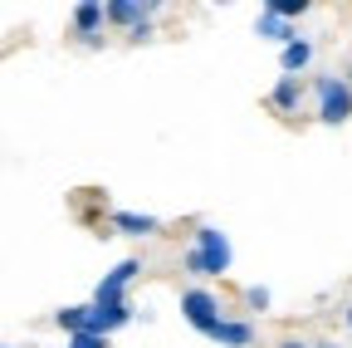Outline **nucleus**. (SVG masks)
I'll return each instance as SVG.
<instances>
[{
  "mask_svg": "<svg viewBox=\"0 0 352 348\" xmlns=\"http://www.w3.org/2000/svg\"><path fill=\"white\" fill-rule=\"evenodd\" d=\"M230 265H235L230 236L220 231V226H210V221H201V226L191 231V250L182 255V270H186L191 280H226Z\"/></svg>",
  "mask_w": 352,
  "mask_h": 348,
  "instance_id": "nucleus-1",
  "label": "nucleus"
},
{
  "mask_svg": "<svg viewBox=\"0 0 352 348\" xmlns=\"http://www.w3.org/2000/svg\"><path fill=\"white\" fill-rule=\"evenodd\" d=\"M182 319H186L196 334L215 338V329L226 324V309H220V299H215L206 285H186V289H182Z\"/></svg>",
  "mask_w": 352,
  "mask_h": 348,
  "instance_id": "nucleus-2",
  "label": "nucleus"
},
{
  "mask_svg": "<svg viewBox=\"0 0 352 348\" xmlns=\"http://www.w3.org/2000/svg\"><path fill=\"white\" fill-rule=\"evenodd\" d=\"M314 94H318V123L338 127L352 118V83L342 74H318L314 79Z\"/></svg>",
  "mask_w": 352,
  "mask_h": 348,
  "instance_id": "nucleus-3",
  "label": "nucleus"
},
{
  "mask_svg": "<svg viewBox=\"0 0 352 348\" xmlns=\"http://www.w3.org/2000/svg\"><path fill=\"white\" fill-rule=\"evenodd\" d=\"M142 275V260L138 255H127V260H118V265L98 280V289H94V304H118V299H127V285Z\"/></svg>",
  "mask_w": 352,
  "mask_h": 348,
  "instance_id": "nucleus-4",
  "label": "nucleus"
},
{
  "mask_svg": "<svg viewBox=\"0 0 352 348\" xmlns=\"http://www.w3.org/2000/svg\"><path fill=\"white\" fill-rule=\"evenodd\" d=\"M103 25H108V6L103 0H78L74 6V34L83 39V45H103Z\"/></svg>",
  "mask_w": 352,
  "mask_h": 348,
  "instance_id": "nucleus-5",
  "label": "nucleus"
},
{
  "mask_svg": "<svg viewBox=\"0 0 352 348\" xmlns=\"http://www.w3.org/2000/svg\"><path fill=\"white\" fill-rule=\"evenodd\" d=\"M88 304H94V299H88ZM132 319H138V314H132V304H127V299H118V304H94L88 334H103V338H113V334H118V329H127Z\"/></svg>",
  "mask_w": 352,
  "mask_h": 348,
  "instance_id": "nucleus-6",
  "label": "nucleus"
},
{
  "mask_svg": "<svg viewBox=\"0 0 352 348\" xmlns=\"http://www.w3.org/2000/svg\"><path fill=\"white\" fill-rule=\"evenodd\" d=\"M152 15H157L152 0H147V6H142V0H108V25H122V30H132V34H138Z\"/></svg>",
  "mask_w": 352,
  "mask_h": 348,
  "instance_id": "nucleus-7",
  "label": "nucleus"
},
{
  "mask_svg": "<svg viewBox=\"0 0 352 348\" xmlns=\"http://www.w3.org/2000/svg\"><path fill=\"white\" fill-rule=\"evenodd\" d=\"M254 34L264 39V45H294V39H298V30H294V20H284V15H274L270 6H264L259 15H254Z\"/></svg>",
  "mask_w": 352,
  "mask_h": 348,
  "instance_id": "nucleus-8",
  "label": "nucleus"
},
{
  "mask_svg": "<svg viewBox=\"0 0 352 348\" xmlns=\"http://www.w3.org/2000/svg\"><path fill=\"white\" fill-rule=\"evenodd\" d=\"M113 231H122V236H132V240H142V236H157L162 221H157V216H147V211H113Z\"/></svg>",
  "mask_w": 352,
  "mask_h": 348,
  "instance_id": "nucleus-9",
  "label": "nucleus"
},
{
  "mask_svg": "<svg viewBox=\"0 0 352 348\" xmlns=\"http://www.w3.org/2000/svg\"><path fill=\"white\" fill-rule=\"evenodd\" d=\"M298 103H303V79L279 74V83L270 89V108H274V113H298Z\"/></svg>",
  "mask_w": 352,
  "mask_h": 348,
  "instance_id": "nucleus-10",
  "label": "nucleus"
},
{
  "mask_svg": "<svg viewBox=\"0 0 352 348\" xmlns=\"http://www.w3.org/2000/svg\"><path fill=\"white\" fill-rule=\"evenodd\" d=\"M308 64H314V39H303V34H298L294 45H284V50H279V69H284V74L303 79V74H308Z\"/></svg>",
  "mask_w": 352,
  "mask_h": 348,
  "instance_id": "nucleus-11",
  "label": "nucleus"
},
{
  "mask_svg": "<svg viewBox=\"0 0 352 348\" xmlns=\"http://www.w3.org/2000/svg\"><path fill=\"white\" fill-rule=\"evenodd\" d=\"M215 343H220V348H250V343H254V324L226 314V324L215 329Z\"/></svg>",
  "mask_w": 352,
  "mask_h": 348,
  "instance_id": "nucleus-12",
  "label": "nucleus"
},
{
  "mask_svg": "<svg viewBox=\"0 0 352 348\" xmlns=\"http://www.w3.org/2000/svg\"><path fill=\"white\" fill-rule=\"evenodd\" d=\"M88 319H94V304H64V309H54V324L74 338V334H88Z\"/></svg>",
  "mask_w": 352,
  "mask_h": 348,
  "instance_id": "nucleus-13",
  "label": "nucleus"
},
{
  "mask_svg": "<svg viewBox=\"0 0 352 348\" xmlns=\"http://www.w3.org/2000/svg\"><path fill=\"white\" fill-rule=\"evenodd\" d=\"M240 299H245V309H254V314H264V309H270V299H274V294H270V289H264V285H250V289H245Z\"/></svg>",
  "mask_w": 352,
  "mask_h": 348,
  "instance_id": "nucleus-14",
  "label": "nucleus"
},
{
  "mask_svg": "<svg viewBox=\"0 0 352 348\" xmlns=\"http://www.w3.org/2000/svg\"><path fill=\"white\" fill-rule=\"evenodd\" d=\"M270 10L284 20H298V15H308V0H270Z\"/></svg>",
  "mask_w": 352,
  "mask_h": 348,
  "instance_id": "nucleus-15",
  "label": "nucleus"
},
{
  "mask_svg": "<svg viewBox=\"0 0 352 348\" xmlns=\"http://www.w3.org/2000/svg\"><path fill=\"white\" fill-rule=\"evenodd\" d=\"M64 348H113V338H103V334H74Z\"/></svg>",
  "mask_w": 352,
  "mask_h": 348,
  "instance_id": "nucleus-16",
  "label": "nucleus"
},
{
  "mask_svg": "<svg viewBox=\"0 0 352 348\" xmlns=\"http://www.w3.org/2000/svg\"><path fill=\"white\" fill-rule=\"evenodd\" d=\"M274 348H314V343H308V338H294V334H284Z\"/></svg>",
  "mask_w": 352,
  "mask_h": 348,
  "instance_id": "nucleus-17",
  "label": "nucleus"
},
{
  "mask_svg": "<svg viewBox=\"0 0 352 348\" xmlns=\"http://www.w3.org/2000/svg\"><path fill=\"white\" fill-rule=\"evenodd\" d=\"M314 348H338V343H333V338H318V343H314Z\"/></svg>",
  "mask_w": 352,
  "mask_h": 348,
  "instance_id": "nucleus-18",
  "label": "nucleus"
},
{
  "mask_svg": "<svg viewBox=\"0 0 352 348\" xmlns=\"http://www.w3.org/2000/svg\"><path fill=\"white\" fill-rule=\"evenodd\" d=\"M342 319H347V329H352V304H347V309H342Z\"/></svg>",
  "mask_w": 352,
  "mask_h": 348,
  "instance_id": "nucleus-19",
  "label": "nucleus"
},
{
  "mask_svg": "<svg viewBox=\"0 0 352 348\" xmlns=\"http://www.w3.org/2000/svg\"><path fill=\"white\" fill-rule=\"evenodd\" d=\"M342 79H347V83H352V59H347V74H342Z\"/></svg>",
  "mask_w": 352,
  "mask_h": 348,
  "instance_id": "nucleus-20",
  "label": "nucleus"
},
{
  "mask_svg": "<svg viewBox=\"0 0 352 348\" xmlns=\"http://www.w3.org/2000/svg\"><path fill=\"white\" fill-rule=\"evenodd\" d=\"M6 348H10V343H6Z\"/></svg>",
  "mask_w": 352,
  "mask_h": 348,
  "instance_id": "nucleus-21",
  "label": "nucleus"
}]
</instances>
